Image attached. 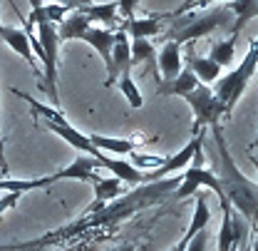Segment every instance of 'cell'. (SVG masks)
<instances>
[{"mask_svg": "<svg viewBox=\"0 0 258 251\" xmlns=\"http://www.w3.org/2000/svg\"><path fill=\"white\" fill-rule=\"evenodd\" d=\"M186 67L196 75V80H199L201 85L216 82V80L221 77V67L214 63V60H209V58H199V55H194L191 47L186 50Z\"/></svg>", "mask_w": 258, "mask_h": 251, "instance_id": "obj_15", "label": "cell"}, {"mask_svg": "<svg viewBox=\"0 0 258 251\" xmlns=\"http://www.w3.org/2000/svg\"><path fill=\"white\" fill-rule=\"evenodd\" d=\"M37 42L42 47V72H40V90L50 97L52 107L60 110V92H57V53H60V37L57 28L47 20H37Z\"/></svg>", "mask_w": 258, "mask_h": 251, "instance_id": "obj_4", "label": "cell"}, {"mask_svg": "<svg viewBox=\"0 0 258 251\" xmlns=\"http://www.w3.org/2000/svg\"><path fill=\"white\" fill-rule=\"evenodd\" d=\"M253 155H258V134H256V139H253Z\"/></svg>", "mask_w": 258, "mask_h": 251, "instance_id": "obj_36", "label": "cell"}, {"mask_svg": "<svg viewBox=\"0 0 258 251\" xmlns=\"http://www.w3.org/2000/svg\"><path fill=\"white\" fill-rule=\"evenodd\" d=\"M80 10L90 18V23H107V25L117 23V3H92Z\"/></svg>", "mask_w": 258, "mask_h": 251, "instance_id": "obj_21", "label": "cell"}, {"mask_svg": "<svg viewBox=\"0 0 258 251\" xmlns=\"http://www.w3.org/2000/svg\"><path fill=\"white\" fill-rule=\"evenodd\" d=\"M77 40H85L87 45H92L97 53H99V58L104 60L107 72H109V67H112V47H114V32L107 30V28H95V25H90V28H85V30L80 32Z\"/></svg>", "mask_w": 258, "mask_h": 251, "instance_id": "obj_10", "label": "cell"}, {"mask_svg": "<svg viewBox=\"0 0 258 251\" xmlns=\"http://www.w3.org/2000/svg\"><path fill=\"white\" fill-rule=\"evenodd\" d=\"M18 199H20V194H15V191H3V196H0V217H3L8 209H15Z\"/></svg>", "mask_w": 258, "mask_h": 251, "instance_id": "obj_27", "label": "cell"}, {"mask_svg": "<svg viewBox=\"0 0 258 251\" xmlns=\"http://www.w3.org/2000/svg\"><path fill=\"white\" fill-rule=\"evenodd\" d=\"M204 139H206V132H204V129H199V132H196V137H194L184 149H179L174 157H169L159 169L147 172V184H149V182H159V179H164V177H171V174H174V172H179V169H186V167H189V162H191V157H194L196 144H199V142H204Z\"/></svg>", "mask_w": 258, "mask_h": 251, "instance_id": "obj_7", "label": "cell"}, {"mask_svg": "<svg viewBox=\"0 0 258 251\" xmlns=\"http://www.w3.org/2000/svg\"><path fill=\"white\" fill-rule=\"evenodd\" d=\"M251 162L256 164V172H258V155H251Z\"/></svg>", "mask_w": 258, "mask_h": 251, "instance_id": "obj_37", "label": "cell"}, {"mask_svg": "<svg viewBox=\"0 0 258 251\" xmlns=\"http://www.w3.org/2000/svg\"><path fill=\"white\" fill-rule=\"evenodd\" d=\"M112 251H137V246L134 244H122V246H114Z\"/></svg>", "mask_w": 258, "mask_h": 251, "instance_id": "obj_35", "label": "cell"}, {"mask_svg": "<svg viewBox=\"0 0 258 251\" xmlns=\"http://www.w3.org/2000/svg\"><path fill=\"white\" fill-rule=\"evenodd\" d=\"M206 241H209V229L199 231V234L194 236L191 241H189V246H186V251H206Z\"/></svg>", "mask_w": 258, "mask_h": 251, "instance_id": "obj_28", "label": "cell"}, {"mask_svg": "<svg viewBox=\"0 0 258 251\" xmlns=\"http://www.w3.org/2000/svg\"><path fill=\"white\" fill-rule=\"evenodd\" d=\"M196 3H199V0H184V3H181V5H179V8H176V10L171 13V15H181V13H189V10H191Z\"/></svg>", "mask_w": 258, "mask_h": 251, "instance_id": "obj_32", "label": "cell"}, {"mask_svg": "<svg viewBox=\"0 0 258 251\" xmlns=\"http://www.w3.org/2000/svg\"><path fill=\"white\" fill-rule=\"evenodd\" d=\"M90 142L95 144L99 152H114V155H132L137 152V137L132 139H119V137H104V134H90Z\"/></svg>", "mask_w": 258, "mask_h": 251, "instance_id": "obj_16", "label": "cell"}, {"mask_svg": "<svg viewBox=\"0 0 258 251\" xmlns=\"http://www.w3.org/2000/svg\"><path fill=\"white\" fill-rule=\"evenodd\" d=\"M45 3H47V0H45ZM50 3L64 5L67 10H80V8H87V5H92V0H50Z\"/></svg>", "mask_w": 258, "mask_h": 251, "instance_id": "obj_30", "label": "cell"}, {"mask_svg": "<svg viewBox=\"0 0 258 251\" xmlns=\"http://www.w3.org/2000/svg\"><path fill=\"white\" fill-rule=\"evenodd\" d=\"M92 187H95V204L87 209L90 214L104 209L107 202H114V199L119 196V191H122V182H119L117 177H112V174H109V177H99V174H97L95 179H92Z\"/></svg>", "mask_w": 258, "mask_h": 251, "instance_id": "obj_13", "label": "cell"}, {"mask_svg": "<svg viewBox=\"0 0 258 251\" xmlns=\"http://www.w3.org/2000/svg\"><path fill=\"white\" fill-rule=\"evenodd\" d=\"M0 28H3V23H0Z\"/></svg>", "mask_w": 258, "mask_h": 251, "instance_id": "obj_39", "label": "cell"}, {"mask_svg": "<svg viewBox=\"0 0 258 251\" xmlns=\"http://www.w3.org/2000/svg\"><path fill=\"white\" fill-rule=\"evenodd\" d=\"M129 70H132V65H129L127 32H124V28H119V30L114 32V47H112V67H109V72H107V82H104V87H112V85L117 82V77H119L122 72H129Z\"/></svg>", "mask_w": 258, "mask_h": 251, "instance_id": "obj_9", "label": "cell"}, {"mask_svg": "<svg viewBox=\"0 0 258 251\" xmlns=\"http://www.w3.org/2000/svg\"><path fill=\"white\" fill-rule=\"evenodd\" d=\"M92 23H90V18L82 13V10H70L67 15H64V20L57 25V37H60V42L62 40H77L80 37V32L85 30V28H90Z\"/></svg>", "mask_w": 258, "mask_h": 251, "instance_id": "obj_17", "label": "cell"}, {"mask_svg": "<svg viewBox=\"0 0 258 251\" xmlns=\"http://www.w3.org/2000/svg\"><path fill=\"white\" fill-rule=\"evenodd\" d=\"M137 3H139V0H117V10L124 15V20L134 18V8H137Z\"/></svg>", "mask_w": 258, "mask_h": 251, "instance_id": "obj_29", "label": "cell"}, {"mask_svg": "<svg viewBox=\"0 0 258 251\" xmlns=\"http://www.w3.org/2000/svg\"><path fill=\"white\" fill-rule=\"evenodd\" d=\"M169 18H174V23L169 25L166 37L181 45V42H194L196 37H206L214 30H219L221 25L228 23L231 10L226 5H214V8H199V10L169 15Z\"/></svg>", "mask_w": 258, "mask_h": 251, "instance_id": "obj_2", "label": "cell"}, {"mask_svg": "<svg viewBox=\"0 0 258 251\" xmlns=\"http://www.w3.org/2000/svg\"><path fill=\"white\" fill-rule=\"evenodd\" d=\"M204 162H206V157H204V142H199L196 149H194L191 162H189V167H186V172L181 174L179 187L174 189V196H176V199H186V196L196 194L199 187H206L219 196V204H221V209H224V207H228V199H226L224 189H221L219 179H216V172L206 169Z\"/></svg>", "mask_w": 258, "mask_h": 251, "instance_id": "obj_5", "label": "cell"}, {"mask_svg": "<svg viewBox=\"0 0 258 251\" xmlns=\"http://www.w3.org/2000/svg\"><path fill=\"white\" fill-rule=\"evenodd\" d=\"M236 40L238 37H228V40H221V42H214L211 45V53H209V60L219 65V67H226V65L233 63V55H236Z\"/></svg>", "mask_w": 258, "mask_h": 251, "instance_id": "obj_24", "label": "cell"}, {"mask_svg": "<svg viewBox=\"0 0 258 251\" xmlns=\"http://www.w3.org/2000/svg\"><path fill=\"white\" fill-rule=\"evenodd\" d=\"M0 40L8 45V47H13L25 63L32 67V72L40 77V70H37V63H35V55H32V47H30V40H28V32L23 30V28H0Z\"/></svg>", "mask_w": 258, "mask_h": 251, "instance_id": "obj_11", "label": "cell"}, {"mask_svg": "<svg viewBox=\"0 0 258 251\" xmlns=\"http://www.w3.org/2000/svg\"><path fill=\"white\" fill-rule=\"evenodd\" d=\"M226 8L231 10V15H236V23H233V37H238V32L243 30V25L248 20L258 18V0H233V3H226Z\"/></svg>", "mask_w": 258, "mask_h": 251, "instance_id": "obj_18", "label": "cell"}, {"mask_svg": "<svg viewBox=\"0 0 258 251\" xmlns=\"http://www.w3.org/2000/svg\"><path fill=\"white\" fill-rule=\"evenodd\" d=\"M186 246H189V241H186V239L181 236V239L176 241V246H174V249H171V251H186Z\"/></svg>", "mask_w": 258, "mask_h": 251, "instance_id": "obj_34", "label": "cell"}, {"mask_svg": "<svg viewBox=\"0 0 258 251\" xmlns=\"http://www.w3.org/2000/svg\"><path fill=\"white\" fill-rule=\"evenodd\" d=\"M201 82L196 80V75H194L191 70L186 67V70H181L174 80H169V82H164L159 87V94H176V97H184L186 92H191L196 90Z\"/></svg>", "mask_w": 258, "mask_h": 251, "instance_id": "obj_19", "label": "cell"}, {"mask_svg": "<svg viewBox=\"0 0 258 251\" xmlns=\"http://www.w3.org/2000/svg\"><path fill=\"white\" fill-rule=\"evenodd\" d=\"M256 70H258V35H256V40L251 42V47H248L246 58L241 60V65H238L236 70H231L228 75H224V77H219V80H216L214 94L224 102L226 117H231L233 107L238 105L241 94L246 92V87H248L251 77L256 75Z\"/></svg>", "mask_w": 258, "mask_h": 251, "instance_id": "obj_3", "label": "cell"}, {"mask_svg": "<svg viewBox=\"0 0 258 251\" xmlns=\"http://www.w3.org/2000/svg\"><path fill=\"white\" fill-rule=\"evenodd\" d=\"M117 87H119V92L127 97V102L134 107V110H139L142 105H144V97H142V92H139V87L134 85V80H132V75L129 72H122L119 77H117V82H114Z\"/></svg>", "mask_w": 258, "mask_h": 251, "instance_id": "obj_25", "label": "cell"}, {"mask_svg": "<svg viewBox=\"0 0 258 251\" xmlns=\"http://www.w3.org/2000/svg\"><path fill=\"white\" fill-rule=\"evenodd\" d=\"M97 169H102V167H99V162L95 157L80 155L70 167H64V169L55 172V174H47V179H50V184H55L57 179H80V182H90L92 184V179L97 177Z\"/></svg>", "mask_w": 258, "mask_h": 251, "instance_id": "obj_8", "label": "cell"}, {"mask_svg": "<svg viewBox=\"0 0 258 251\" xmlns=\"http://www.w3.org/2000/svg\"><path fill=\"white\" fill-rule=\"evenodd\" d=\"M181 99L189 102V107L194 110V120H196V132L204 127H216L221 122V117H226L224 102L214 94V90L209 85H199L196 90L186 92Z\"/></svg>", "mask_w": 258, "mask_h": 251, "instance_id": "obj_6", "label": "cell"}, {"mask_svg": "<svg viewBox=\"0 0 258 251\" xmlns=\"http://www.w3.org/2000/svg\"><path fill=\"white\" fill-rule=\"evenodd\" d=\"M224 219H221V231H219V251H231L233 246V214H231V204L221 209Z\"/></svg>", "mask_w": 258, "mask_h": 251, "instance_id": "obj_26", "label": "cell"}, {"mask_svg": "<svg viewBox=\"0 0 258 251\" xmlns=\"http://www.w3.org/2000/svg\"><path fill=\"white\" fill-rule=\"evenodd\" d=\"M0 172L8 174V162H5V142H3V129H0Z\"/></svg>", "mask_w": 258, "mask_h": 251, "instance_id": "obj_31", "label": "cell"}, {"mask_svg": "<svg viewBox=\"0 0 258 251\" xmlns=\"http://www.w3.org/2000/svg\"><path fill=\"white\" fill-rule=\"evenodd\" d=\"M161 18L164 15H144V18H129L124 20V32L132 35V40H149L161 32Z\"/></svg>", "mask_w": 258, "mask_h": 251, "instance_id": "obj_14", "label": "cell"}, {"mask_svg": "<svg viewBox=\"0 0 258 251\" xmlns=\"http://www.w3.org/2000/svg\"><path fill=\"white\" fill-rule=\"evenodd\" d=\"M211 134H214V142H216V152H219V184L224 189L226 199L231 207H236L248 221H258V184H253L231 157L228 147H226V134L221 125L211 127Z\"/></svg>", "mask_w": 258, "mask_h": 251, "instance_id": "obj_1", "label": "cell"}, {"mask_svg": "<svg viewBox=\"0 0 258 251\" xmlns=\"http://www.w3.org/2000/svg\"><path fill=\"white\" fill-rule=\"evenodd\" d=\"M209 219H211V209H209V202H206V196H204V194H199V196H196V209H194L191 224H189V229H186L184 239H186V241H191V239L196 236V234H199V231L209 229Z\"/></svg>", "mask_w": 258, "mask_h": 251, "instance_id": "obj_20", "label": "cell"}, {"mask_svg": "<svg viewBox=\"0 0 258 251\" xmlns=\"http://www.w3.org/2000/svg\"><path fill=\"white\" fill-rule=\"evenodd\" d=\"M157 67H159L164 82L174 80L181 72V45L174 42V40H166L164 47L159 50V55H157Z\"/></svg>", "mask_w": 258, "mask_h": 251, "instance_id": "obj_12", "label": "cell"}, {"mask_svg": "<svg viewBox=\"0 0 258 251\" xmlns=\"http://www.w3.org/2000/svg\"><path fill=\"white\" fill-rule=\"evenodd\" d=\"M142 63H157V50L149 40H132L129 42V65H142Z\"/></svg>", "mask_w": 258, "mask_h": 251, "instance_id": "obj_22", "label": "cell"}, {"mask_svg": "<svg viewBox=\"0 0 258 251\" xmlns=\"http://www.w3.org/2000/svg\"><path fill=\"white\" fill-rule=\"evenodd\" d=\"M211 3H233V0H199V3H196V5H194L191 10H196V8H209V5H211Z\"/></svg>", "mask_w": 258, "mask_h": 251, "instance_id": "obj_33", "label": "cell"}, {"mask_svg": "<svg viewBox=\"0 0 258 251\" xmlns=\"http://www.w3.org/2000/svg\"><path fill=\"white\" fill-rule=\"evenodd\" d=\"M3 177H8V174H5V172H0V179H3Z\"/></svg>", "mask_w": 258, "mask_h": 251, "instance_id": "obj_38", "label": "cell"}, {"mask_svg": "<svg viewBox=\"0 0 258 251\" xmlns=\"http://www.w3.org/2000/svg\"><path fill=\"white\" fill-rule=\"evenodd\" d=\"M45 187H50V179H47V177H40V179H8V177H3V179H0V191L25 194V191L45 189Z\"/></svg>", "mask_w": 258, "mask_h": 251, "instance_id": "obj_23", "label": "cell"}]
</instances>
